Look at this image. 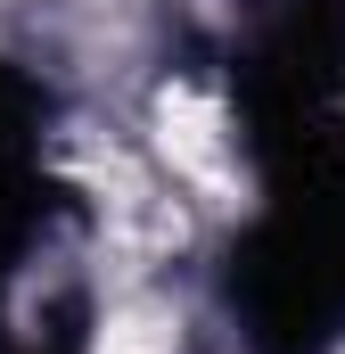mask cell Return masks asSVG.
I'll return each instance as SVG.
<instances>
[{"label": "cell", "instance_id": "1", "mask_svg": "<svg viewBox=\"0 0 345 354\" xmlns=\"http://www.w3.org/2000/svg\"><path fill=\"white\" fill-rule=\"evenodd\" d=\"M157 149H165L172 181H197V189H222L230 174V132H222V107L206 91H181L172 83L157 99Z\"/></svg>", "mask_w": 345, "mask_h": 354}]
</instances>
